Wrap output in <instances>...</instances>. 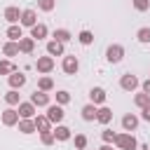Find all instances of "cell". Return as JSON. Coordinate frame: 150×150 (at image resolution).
I'll return each mask as SVG.
<instances>
[{
    "label": "cell",
    "mask_w": 150,
    "mask_h": 150,
    "mask_svg": "<svg viewBox=\"0 0 150 150\" xmlns=\"http://www.w3.org/2000/svg\"><path fill=\"white\" fill-rule=\"evenodd\" d=\"M63 42H59V40H49L47 42V54L49 56H63Z\"/></svg>",
    "instance_id": "19"
},
{
    "label": "cell",
    "mask_w": 150,
    "mask_h": 150,
    "mask_svg": "<svg viewBox=\"0 0 150 150\" xmlns=\"http://www.w3.org/2000/svg\"><path fill=\"white\" fill-rule=\"evenodd\" d=\"M23 28H33L35 23H38V12L35 9H23L21 12V21H19Z\"/></svg>",
    "instance_id": "8"
},
{
    "label": "cell",
    "mask_w": 150,
    "mask_h": 150,
    "mask_svg": "<svg viewBox=\"0 0 150 150\" xmlns=\"http://www.w3.org/2000/svg\"><path fill=\"white\" fill-rule=\"evenodd\" d=\"M131 5H134L136 12H148L150 9V0H131Z\"/></svg>",
    "instance_id": "35"
},
{
    "label": "cell",
    "mask_w": 150,
    "mask_h": 150,
    "mask_svg": "<svg viewBox=\"0 0 150 150\" xmlns=\"http://www.w3.org/2000/svg\"><path fill=\"white\" fill-rule=\"evenodd\" d=\"M115 145H117L120 150H138V141H136V136H134L131 131H122V134H117Z\"/></svg>",
    "instance_id": "1"
},
{
    "label": "cell",
    "mask_w": 150,
    "mask_h": 150,
    "mask_svg": "<svg viewBox=\"0 0 150 150\" xmlns=\"http://www.w3.org/2000/svg\"><path fill=\"white\" fill-rule=\"evenodd\" d=\"M19 131H21V134H26V136H28V134H33V131H38V129H35V120L21 117V120H19Z\"/></svg>",
    "instance_id": "22"
},
{
    "label": "cell",
    "mask_w": 150,
    "mask_h": 150,
    "mask_svg": "<svg viewBox=\"0 0 150 150\" xmlns=\"http://www.w3.org/2000/svg\"><path fill=\"white\" fill-rule=\"evenodd\" d=\"M141 87H143V91H145V94H150V77H148V80H143V82H141Z\"/></svg>",
    "instance_id": "39"
},
{
    "label": "cell",
    "mask_w": 150,
    "mask_h": 150,
    "mask_svg": "<svg viewBox=\"0 0 150 150\" xmlns=\"http://www.w3.org/2000/svg\"><path fill=\"white\" fill-rule=\"evenodd\" d=\"M16 70V66L12 63V59H2L0 61V75H12Z\"/></svg>",
    "instance_id": "28"
},
{
    "label": "cell",
    "mask_w": 150,
    "mask_h": 150,
    "mask_svg": "<svg viewBox=\"0 0 150 150\" xmlns=\"http://www.w3.org/2000/svg\"><path fill=\"white\" fill-rule=\"evenodd\" d=\"M138 115H134V112H127L124 117H122V129L124 131H136V127H138Z\"/></svg>",
    "instance_id": "12"
},
{
    "label": "cell",
    "mask_w": 150,
    "mask_h": 150,
    "mask_svg": "<svg viewBox=\"0 0 150 150\" xmlns=\"http://www.w3.org/2000/svg\"><path fill=\"white\" fill-rule=\"evenodd\" d=\"M61 70H63L66 75H75V73L80 70V61H77V56H75V54L63 56V61H61Z\"/></svg>",
    "instance_id": "2"
},
{
    "label": "cell",
    "mask_w": 150,
    "mask_h": 150,
    "mask_svg": "<svg viewBox=\"0 0 150 150\" xmlns=\"http://www.w3.org/2000/svg\"><path fill=\"white\" fill-rule=\"evenodd\" d=\"M120 87H122L124 91H134V89L141 87V80H138L136 75H131V73H124V75L120 77Z\"/></svg>",
    "instance_id": "6"
},
{
    "label": "cell",
    "mask_w": 150,
    "mask_h": 150,
    "mask_svg": "<svg viewBox=\"0 0 150 150\" xmlns=\"http://www.w3.org/2000/svg\"><path fill=\"white\" fill-rule=\"evenodd\" d=\"M40 141H42V145H54V143H56L54 131H42V134H40Z\"/></svg>",
    "instance_id": "33"
},
{
    "label": "cell",
    "mask_w": 150,
    "mask_h": 150,
    "mask_svg": "<svg viewBox=\"0 0 150 150\" xmlns=\"http://www.w3.org/2000/svg\"><path fill=\"white\" fill-rule=\"evenodd\" d=\"M7 38L14 40V42H19V40L23 38V26H21V23H9V28H7Z\"/></svg>",
    "instance_id": "18"
},
{
    "label": "cell",
    "mask_w": 150,
    "mask_h": 150,
    "mask_svg": "<svg viewBox=\"0 0 150 150\" xmlns=\"http://www.w3.org/2000/svg\"><path fill=\"white\" fill-rule=\"evenodd\" d=\"M101 138H103V143H115L117 134H115L112 129H103V131H101Z\"/></svg>",
    "instance_id": "36"
},
{
    "label": "cell",
    "mask_w": 150,
    "mask_h": 150,
    "mask_svg": "<svg viewBox=\"0 0 150 150\" xmlns=\"http://www.w3.org/2000/svg\"><path fill=\"white\" fill-rule=\"evenodd\" d=\"M56 7V0H38V9H42V12H52Z\"/></svg>",
    "instance_id": "34"
},
{
    "label": "cell",
    "mask_w": 150,
    "mask_h": 150,
    "mask_svg": "<svg viewBox=\"0 0 150 150\" xmlns=\"http://www.w3.org/2000/svg\"><path fill=\"white\" fill-rule=\"evenodd\" d=\"M19 49H21V54H33L35 40H33V38H21V40H19Z\"/></svg>",
    "instance_id": "24"
},
{
    "label": "cell",
    "mask_w": 150,
    "mask_h": 150,
    "mask_svg": "<svg viewBox=\"0 0 150 150\" xmlns=\"http://www.w3.org/2000/svg\"><path fill=\"white\" fill-rule=\"evenodd\" d=\"M47 117H49V122H52V124H61V122H63V117H66L63 105H59V103H49V105H47Z\"/></svg>",
    "instance_id": "3"
},
{
    "label": "cell",
    "mask_w": 150,
    "mask_h": 150,
    "mask_svg": "<svg viewBox=\"0 0 150 150\" xmlns=\"http://www.w3.org/2000/svg\"><path fill=\"white\" fill-rule=\"evenodd\" d=\"M52 131H54V138H56V141H61V143L73 138V134H70V129H68L66 124H56V129H52Z\"/></svg>",
    "instance_id": "16"
},
{
    "label": "cell",
    "mask_w": 150,
    "mask_h": 150,
    "mask_svg": "<svg viewBox=\"0 0 150 150\" xmlns=\"http://www.w3.org/2000/svg\"><path fill=\"white\" fill-rule=\"evenodd\" d=\"M77 40H80V45H84V47H87V45H91V42H94V33H91V30H82V33L77 35Z\"/></svg>",
    "instance_id": "31"
},
{
    "label": "cell",
    "mask_w": 150,
    "mask_h": 150,
    "mask_svg": "<svg viewBox=\"0 0 150 150\" xmlns=\"http://www.w3.org/2000/svg\"><path fill=\"white\" fill-rule=\"evenodd\" d=\"M0 120H2V124H5V127H14V124H19L21 115H19V110H14V108H7V110H2Z\"/></svg>",
    "instance_id": "7"
},
{
    "label": "cell",
    "mask_w": 150,
    "mask_h": 150,
    "mask_svg": "<svg viewBox=\"0 0 150 150\" xmlns=\"http://www.w3.org/2000/svg\"><path fill=\"white\" fill-rule=\"evenodd\" d=\"M73 141H75V148H77V150H84V148H87V136H84V134H75Z\"/></svg>",
    "instance_id": "37"
},
{
    "label": "cell",
    "mask_w": 150,
    "mask_h": 150,
    "mask_svg": "<svg viewBox=\"0 0 150 150\" xmlns=\"http://www.w3.org/2000/svg\"><path fill=\"white\" fill-rule=\"evenodd\" d=\"M16 110H19V115H21V117H28V120H33V117H35V110H38V105H35L33 101H21Z\"/></svg>",
    "instance_id": "10"
},
{
    "label": "cell",
    "mask_w": 150,
    "mask_h": 150,
    "mask_svg": "<svg viewBox=\"0 0 150 150\" xmlns=\"http://www.w3.org/2000/svg\"><path fill=\"white\" fill-rule=\"evenodd\" d=\"M54 96H56V103H59V105H66V103H70V94H68L66 89H59Z\"/></svg>",
    "instance_id": "32"
},
{
    "label": "cell",
    "mask_w": 150,
    "mask_h": 150,
    "mask_svg": "<svg viewBox=\"0 0 150 150\" xmlns=\"http://www.w3.org/2000/svg\"><path fill=\"white\" fill-rule=\"evenodd\" d=\"M5 103H7V105H19V103H21L19 89H9V91L5 94Z\"/></svg>",
    "instance_id": "25"
},
{
    "label": "cell",
    "mask_w": 150,
    "mask_h": 150,
    "mask_svg": "<svg viewBox=\"0 0 150 150\" xmlns=\"http://www.w3.org/2000/svg\"><path fill=\"white\" fill-rule=\"evenodd\" d=\"M136 40H138L141 45H148V42H150V28H148V26L138 28V30H136Z\"/></svg>",
    "instance_id": "30"
},
{
    "label": "cell",
    "mask_w": 150,
    "mask_h": 150,
    "mask_svg": "<svg viewBox=\"0 0 150 150\" xmlns=\"http://www.w3.org/2000/svg\"><path fill=\"white\" fill-rule=\"evenodd\" d=\"M21 12H23V9H19V7L9 5V7L5 9V19H7L9 23H19V21H21Z\"/></svg>",
    "instance_id": "17"
},
{
    "label": "cell",
    "mask_w": 150,
    "mask_h": 150,
    "mask_svg": "<svg viewBox=\"0 0 150 150\" xmlns=\"http://www.w3.org/2000/svg\"><path fill=\"white\" fill-rule=\"evenodd\" d=\"M105 96H108V94H105L103 87H91V89H89V101H91L94 105H103V103H105Z\"/></svg>",
    "instance_id": "9"
},
{
    "label": "cell",
    "mask_w": 150,
    "mask_h": 150,
    "mask_svg": "<svg viewBox=\"0 0 150 150\" xmlns=\"http://www.w3.org/2000/svg\"><path fill=\"white\" fill-rule=\"evenodd\" d=\"M35 120V129L42 134V131H52V122H49V117L47 115H38V117H33Z\"/></svg>",
    "instance_id": "21"
},
{
    "label": "cell",
    "mask_w": 150,
    "mask_h": 150,
    "mask_svg": "<svg viewBox=\"0 0 150 150\" xmlns=\"http://www.w3.org/2000/svg\"><path fill=\"white\" fill-rule=\"evenodd\" d=\"M30 101H33L38 108H47V105H49V94L42 91V89H35V91L30 94Z\"/></svg>",
    "instance_id": "11"
},
{
    "label": "cell",
    "mask_w": 150,
    "mask_h": 150,
    "mask_svg": "<svg viewBox=\"0 0 150 150\" xmlns=\"http://www.w3.org/2000/svg\"><path fill=\"white\" fill-rule=\"evenodd\" d=\"M122 59H124V47L122 45H110L105 49V61L108 63H120Z\"/></svg>",
    "instance_id": "4"
},
{
    "label": "cell",
    "mask_w": 150,
    "mask_h": 150,
    "mask_svg": "<svg viewBox=\"0 0 150 150\" xmlns=\"http://www.w3.org/2000/svg\"><path fill=\"white\" fill-rule=\"evenodd\" d=\"M98 150H112V145H110V143H103V145H101Z\"/></svg>",
    "instance_id": "40"
},
{
    "label": "cell",
    "mask_w": 150,
    "mask_h": 150,
    "mask_svg": "<svg viewBox=\"0 0 150 150\" xmlns=\"http://www.w3.org/2000/svg\"><path fill=\"white\" fill-rule=\"evenodd\" d=\"M138 150H150V148H148V145H143V148H138Z\"/></svg>",
    "instance_id": "41"
},
{
    "label": "cell",
    "mask_w": 150,
    "mask_h": 150,
    "mask_svg": "<svg viewBox=\"0 0 150 150\" xmlns=\"http://www.w3.org/2000/svg\"><path fill=\"white\" fill-rule=\"evenodd\" d=\"M70 38H73V35H70L68 28H56V30H54V40H59V42H63V45H66Z\"/></svg>",
    "instance_id": "29"
},
{
    "label": "cell",
    "mask_w": 150,
    "mask_h": 150,
    "mask_svg": "<svg viewBox=\"0 0 150 150\" xmlns=\"http://www.w3.org/2000/svg\"><path fill=\"white\" fill-rule=\"evenodd\" d=\"M19 42H14V40H7L5 45H2V54L7 56V59H14V56H19Z\"/></svg>",
    "instance_id": "14"
},
{
    "label": "cell",
    "mask_w": 150,
    "mask_h": 150,
    "mask_svg": "<svg viewBox=\"0 0 150 150\" xmlns=\"http://www.w3.org/2000/svg\"><path fill=\"white\" fill-rule=\"evenodd\" d=\"M96 122H101L103 127H105V124H110V122H112V110H110L108 105H101V108H98V112H96Z\"/></svg>",
    "instance_id": "15"
},
{
    "label": "cell",
    "mask_w": 150,
    "mask_h": 150,
    "mask_svg": "<svg viewBox=\"0 0 150 150\" xmlns=\"http://www.w3.org/2000/svg\"><path fill=\"white\" fill-rule=\"evenodd\" d=\"M80 112H82V120H84V122H94V120H96V112H98V105L87 103V105H84Z\"/></svg>",
    "instance_id": "20"
},
{
    "label": "cell",
    "mask_w": 150,
    "mask_h": 150,
    "mask_svg": "<svg viewBox=\"0 0 150 150\" xmlns=\"http://www.w3.org/2000/svg\"><path fill=\"white\" fill-rule=\"evenodd\" d=\"M35 70L40 73V75H47V73H52L54 70V56H38V61H35Z\"/></svg>",
    "instance_id": "5"
},
{
    "label": "cell",
    "mask_w": 150,
    "mask_h": 150,
    "mask_svg": "<svg viewBox=\"0 0 150 150\" xmlns=\"http://www.w3.org/2000/svg\"><path fill=\"white\" fill-rule=\"evenodd\" d=\"M47 33H49V30H47V26H45V23H35V26L30 28V38H33L35 42H38V40H42V38H47Z\"/></svg>",
    "instance_id": "23"
},
{
    "label": "cell",
    "mask_w": 150,
    "mask_h": 150,
    "mask_svg": "<svg viewBox=\"0 0 150 150\" xmlns=\"http://www.w3.org/2000/svg\"><path fill=\"white\" fill-rule=\"evenodd\" d=\"M38 89H42V91H52V89H54V80H52L49 75H42V77L38 80Z\"/></svg>",
    "instance_id": "26"
},
{
    "label": "cell",
    "mask_w": 150,
    "mask_h": 150,
    "mask_svg": "<svg viewBox=\"0 0 150 150\" xmlns=\"http://www.w3.org/2000/svg\"><path fill=\"white\" fill-rule=\"evenodd\" d=\"M7 82H9V87H12V89H21V87L26 84V75H23V73H19V70H14L12 75H7Z\"/></svg>",
    "instance_id": "13"
},
{
    "label": "cell",
    "mask_w": 150,
    "mask_h": 150,
    "mask_svg": "<svg viewBox=\"0 0 150 150\" xmlns=\"http://www.w3.org/2000/svg\"><path fill=\"white\" fill-rule=\"evenodd\" d=\"M134 103H136L141 110H143V108H148V105H150V94H145V91L136 94V96H134Z\"/></svg>",
    "instance_id": "27"
},
{
    "label": "cell",
    "mask_w": 150,
    "mask_h": 150,
    "mask_svg": "<svg viewBox=\"0 0 150 150\" xmlns=\"http://www.w3.org/2000/svg\"><path fill=\"white\" fill-rule=\"evenodd\" d=\"M141 120L150 122V105H148V108H143V112H141Z\"/></svg>",
    "instance_id": "38"
}]
</instances>
